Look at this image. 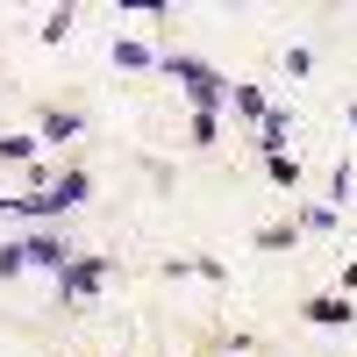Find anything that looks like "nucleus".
Returning <instances> with one entry per match:
<instances>
[{
    "instance_id": "obj_4",
    "label": "nucleus",
    "mask_w": 357,
    "mask_h": 357,
    "mask_svg": "<svg viewBox=\"0 0 357 357\" xmlns=\"http://www.w3.org/2000/svg\"><path fill=\"white\" fill-rule=\"evenodd\" d=\"M307 314H314V321H321V329H336V321H350V301H314V307H307Z\"/></svg>"
},
{
    "instance_id": "obj_2",
    "label": "nucleus",
    "mask_w": 357,
    "mask_h": 357,
    "mask_svg": "<svg viewBox=\"0 0 357 357\" xmlns=\"http://www.w3.org/2000/svg\"><path fill=\"white\" fill-rule=\"evenodd\" d=\"M50 200H57V215H65V207H79V200H86V172H65V178L50 186Z\"/></svg>"
},
{
    "instance_id": "obj_1",
    "label": "nucleus",
    "mask_w": 357,
    "mask_h": 357,
    "mask_svg": "<svg viewBox=\"0 0 357 357\" xmlns=\"http://www.w3.org/2000/svg\"><path fill=\"white\" fill-rule=\"evenodd\" d=\"M57 279H65V293H93V286H100V257H86V264H65Z\"/></svg>"
},
{
    "instance_id": "obj_3",
    "label": "nucleus",
    "mask_w": 357,
    "mask_h": 357,
    "mask_svg": "<svg viewBox=\"0 0 357 357\" xmlns=\"http://www.w3.org/2000/svg\"><path fill=\"white\" fill-rule=\"evenodd\" d=\"M22 257H29V264H57V272H65V250H57L50 236H36V243H22Z\"/></svg>"
}]
</instances>
